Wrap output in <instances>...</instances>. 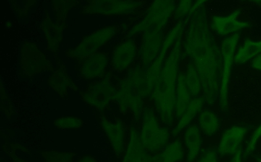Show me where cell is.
<instances>
[{
	"mask_svg": "<svg viewBox=\"0 0 261 162\" xmlns=\"http://www.w3.org/2000/svg\"><path fill=\"white\" fill-rule=\"evenodd\" d=\"M205 3L199 0L193 4L183 48L198 72L205 103L213 105L220 94L223 58L209 29Z\"/></svg>",
	"mask_w": 261,
	"mask_h": 162,
	"instance_id": "1",
	"label": "cell"
},
{
	"mask_svg": "<svg viewBox=\"0 0 261 162\" xmlns=\"http://www.w3.org/2000/svg\"><path fill=\"white\" fill-rule=\"evenodd\" d=\"M182 35L176 40L171 53L165 60L150 95L155 109L160 115V121L165 126H172L174 121L176 86L182 48Z\"/></svg>",
	"mask_w": 261,
	"mask_h": 162,
	"instance_id": "2",
	"label": "cell"
},
{
	"mask_svg": "<svg viewBox=\"0 0 261 162\" xmlns=\"http://www.w3.org/2000/svg\"><path fill=\"white\" fill-rule=\"evenodd\" d=\"M116 93L113 103L119 107L121 114L131 112L134 121L138 122L142 118L144 100L150 97L152 90L147 79V70L140 64L131 67L127 75L116 84Z\"/></svg>",
	"mask_w": 261,
	"mask_h": 162,
	"instance_id": "3",
	"label": "cell"
},
{
	"mask_svg": "<svg viewBox=\"0 0 261 162\" xmlns=\"http://www.w3.org/2000/svg\"><path fill=\"white\" fill-rule=\"evenodd\" d=\"M142 118L139 136L142 146L148 153H158L168 145L171 132L168 127L160 126L155 111L150 107L144 108Z\"/></svg>",
	"mask_w": 261,
	"mask_h": 162,
	"instance_id": "4",
	"label": "cell"
},
{
	"mask_svg": "<svg viewBox=\"0 0 261 162\" xmlns=\"http://www.w3.org/2000/svg\"><path fill=\"white\" fill-rule=\"evenodd\" d=\"M120 31L121 27L119 24H111L97 29L95 32L83 37L82 40L74 48L68 49L65 53L66 56L75 60V61L90 57L114 38Z\"/></svg>",
	"mask_w": 261,
	"mask_h": 162,
	"instance_id": "5",
	"label": "cell"
},
{
	"mask_svg": "<svg viewBox=\"0 0 261 162\" xmlns=\"http://www.w3.org/2000/svg\"><path fill=\"white\" fill-rule=\"evenodd\" d=\"M113 72L109 71L106 77L99 80L92 81L85 90L79 92L83 101L95 108L98 114L105 113L111 103L114 101L116 85L113 83Z\"/></svg>",
	"mask_w": 261,
	"mask_h": 162,
	"instance_id": "6",
	"label": "cell"
},
{
	"mask_svg": "<svg viewBox=\"0 0 261 162\" xmlns=\"http://www.w3.org/2000/svg\"><path fill=\"white\" fill-rule=\"evenodd\" d=\"M144 3L131 0H87L81 8V14L105 17L130 15L143 7Z\"/></svg>",
	"mask_w": 261,
	"mask_h": 162,
	"instance_id": "7",
	"label": "cell"
},
{
	"mask_svg": "<svg viewBox=\"0 0 261 162\" xmlns=\"http://www.w3.org/2000/svg\"><path fill=\"white\" fill-rule=\"evenodd\" d=\"M241 38V33H235L231 36L225 38L222 41V67L221 82H220V94H219V107L223 113L228 111V88L231 79V70L234 61L235 52L238 42Z\"/></svg>",
	"mask_w": 261,
	"mask_h": 162,
	"instance_id": "8",
	"label": "cell"
},
{
	"mask_svg": "<svg viewBox=\"0 0 261 162\" xmlns=\"http://www.w3.org/2000/svg\"><path fill=\"white\" fill-rule=\"evenodd\" d=\"M20 74L32 79L43 72H54L53 63L33 42H25L20 50Z\"/></svg>",
	"mask_w": 261,
	"mask_h": 162,
	"instance_id": "9",
	"label": "cell"
},
{
	"mask_svg": "<svg viewBox=\"0 0 261 162\" xmlns=\"http://www.w3.org/2000/svg\"><path fill=\"white\" fill-rule=\"evenodd\" d=\"M176 7V3L174 1H153L146 11L143 18L128 31L126 36L133 38L159 24H168L174 14Z\"/></svg>",
	"mask_w": 261,
	"mask_h": 162,
	"instance_id": "10",
	"label": "cell"
},
{
	"mask_svg": "<svg viewBox=\"0 0 261 162\" xmlns=\"http://www.w3.org/2000/svg\"><path fill=\"white\" fill-rule=\"evenodd\" d=\"M167 24H161L142 33L139 58L140 65L147 70L153 64L161 51L164 40V28Z\"/></svg>",
	"mask_w": 261,
	"mask_h": 162,
	"instance_id": "11",
	"label": "cell"
},
{
	"mask_svg": "<svg viewBox=\"0 0 261 162\" xmlns=\"http://www.w3.org/2000/svg\"><path fill=\"white\" fill-rule=\"evenodd\" d=\"M139 56V48L134 37H125L115 45L111 53L110 67L112 72L121 74L130 69Z\"/></svg>",
	"mask_w": 261,
	"mask_h": 162,
	"instance_id": "12",
	"label": "cell"
},
{
	"mask_svg": "<svg viewBox=\"0 0 261 162\" xmlns=\"http://www.w3.org/2000/svg\"><path fill=\"white\" fill-rule=\"evenodd\" d=\"M99 122L116 158L124 157L128 143L126 144V126L122 120L116 118L115 121L112 122L107 118L105 113H101L99 114Z\"/></svg>",
	"mask_w": 261,
	"mask_h": 162,
	"instance_id": "13",
	"label": "cell"
},
{
	"mask_svg": "<svg viewBox=\"0 0 261 162\" xmlns=\"http://www.w3.org/2000/svg\"><path fill=\"white\" fill-rule=\"evenodd\" d=\"M110 62L109 53L98 51L90 57L76 61V69L79 71V77L84 80H99L108 74Z\"/></svg>",
	"mask_w": 261,
	"mask_h": 162,
	"instance_id": "14",
	"label": "cell"
},
{
	"mask_svg": "<svg viewBox=\"0 0 261 162\" xmlns=\"http://www.w3.org/2000/svg\"><path fill=\"white\" fill-rule=\"evenodd\" d=\"M184 30V21H179L175 25V27L170 31L167 37H165L161 51H160L158 57L155 60L153 64L147 70V79H148L149 85L151 87L152 90H153L155 82H156L157 79L160 76L164 64H165L168 50L171 48L172 45L174 44L177 38L181 35H182Z\"/></svg>",
	"mask_w": 261,
	"mask_h": 162,
	"instance_id": "15",
	"label": "cell"
},
{
	"mask_svg": "<svg viewBox=\"0 0 261 162\" xmlns=\"http://www.w3.org/2000/svg\"><path fill=\"white\" fill-rule=\"evenodd\" d=\"M241 13V9H237L227 16H213L211 22L212 29L220 36H227L249 28L252 26L250 22L239 19Z\"/></svg>",
	"mask_w": 261,
	"mask_h": 162,
	"instance_id": "16",
	"label": "cell"
},
{
	"mask_svg": "<svg viewBox=\"0 0 261 162\" xmlns=\"http://www.w3.org/2000/svg\"><path fill=\"white\" fill-rule=\"evenodd\" d=\"M56 61L57 69L48 77L47 85L59 96L61 98L65 99L68 97V90L72 89L74 92H79V88L73 81L72 77L68 74L66 65L63 64L59 57L55 58Z\"/></svg>",
	"mask_w": 261,
	"mask_h": 162,
	"instance_id": "17",
	"label": "cell"
},
{
	"mask_svg": "<svg viewBox=\"0 0 261 162\" xmlns=\"http://www.w3.org/2000/svg\"><path fill=\"white\" fill-rule=\"evenodd\" d=\"M247 126L234 125L225 129L222 134L217 152L220 155H234L239 151L240 147L249 132Z\"/></svg>",
	"mask_w": 261,
	"mask_h": 162,
	"instance_id": "18",
	"label": "cell"
},
{
	"mask_svg": "<svg viewBox=\"0 0 261 162\" xmlns=\"http://www.w3.org/2000/svg\"><path fill=\"white\" fill-rule=\"evenodd\" d=\"M40 27L44 34L47 50L54 54L55 58H58L60 48L63 40V32L68 26L56 24L51 19L49 12L47 11Z\"/></svg>",
	"mask_w": 261,
	"mask_h": 162,
	"instance_id": "19",
	"label": "cell"
},
{
	"mask_svg": "<svg viewBox=\"0 0 261 162\" xmlns=\"http://www.w3.org/2000/svg\"><path fill=\"white\" fill-rule=\"evenodd\" d=\"M121 162H153V155L144 148L139 132L134 126L129 130L127 147Z\"/></svg>",
	"mask_w": 261,
	"mask_h": 162,
	"instance_id": "20",
	"label": "cell"
},
{
	"mask_svg": "<svg viewBox=\"0 0 261 162\" xmlns=\"http://www.w3.org/2000/svg\"><path fill=\"white\" fill-rule=\"evenodd\" d=\"M184 142L187 148V162H194L202 150V140L201 130L197 125H191L186 129Z\"/></svg>",
	"mask_w": 261,
	"mask_h": 162,
	"instance_id": "21",
	"label": "cell"
},
{
	"mask_svg": "<svg viewBox=\"0 0 261 162\" xmlns=\"http://www.w3.org/2000/svg\"><path fill=\"white\" fill-rule=\"evenodd\" d=\"M205 102L203 97H197L191 100V103L185 111L184 114L179 119V122L176 127L172 131V135L176 137L180 134L192 122L193 120L200 112Z\"/></svg>",
	"mask_w": 261,
	"mask_h": 162,
	"instance_id": "22",
	"label": "cell"
},
{
	"mask_svg": "<svg viewBox=\"0 0 261 162\" xmlns=\"http://www.w3.org/2000/svg\"><path fill=\"white\" fill-rule=\"evenodd\" d=\"M185 158V151L182 143L176 139L168 144L162 151L153 155V162H179Z\"/></svg>",
	"mask_w": 261,
	"mask_h": 162,
	"instance_id": "23",
	"label": "cell"
},
{
	"mask_svg": "<svg viewBox=\"0 0 261 162\" xmlns=\"http://www.w3.org/2000/svg\"><path fill=\"white\" fill-rule=\"evenodd\" d=\"M191 96L186 84L185 75L179 74L176 86V103H175V114L178 119L184 114L191 102Z\"/></svg>",
	"mask_w": 261,
	"mask_h": 162,
	"instance_id": "24",
	"label": "cell"
},
{
	"mask_svg": "<svg viewBox=\"0 0 261 162\" xmlns=\"http://www.w3.org/2000/svg\"><path fill=\"white\" fill-rule=\"evenodd\" d=\"M261 54V40L254 41L252 39L246 38L242 46L238 49L235 53L234 62L238 64H243L252 58Z\"/></svg>",
	"mask_w": 261,
	"mask_h": 162,
	"instance_id": "25",
	"label": "cell"
},
{
	"mask_svg": "<svg viewBox=\"0 0 261 162\" xmlns=\"http://www.w3.org/2000/svg\"><path fill=\"white\" fill-rule=\"evenodd\" d=\"M199 129L207 137H213L220 130V118L213 111L204 110L199 117Z\"/></svg>",
	"mask_w": 261,
	"mask_h": 162,
	"instance_id": "26",
	"label": "cell"
},
{
	"mask_svg": "<svg viewBox=\"0 0 261 162\" xmlns=\"http://www.w3.org/2000/svg\"><path fill=\"white\" fill-rule=\"evenodd\" d=\"M81 3L77 0H53L51 1L53 9L55 14V22L61 25L68 26L66 22L69 11L77 7Z\"/></svg>",
	"mask_w": 261,
	"mask_h": 162,
	"instance_id": "27",
	"label": "cell"
},
{
	"mask_svg": "<svg viewBox=\"0 0 261 162\" xmlns=\"http://www.w3.org/2000/svg\"><path fill=\"white\" fill-rule=\"evenodd\" d=\"M185 79H186V85H187L191 96L194 97H199V94L202 90V83H201V79L198 72L192 61H190L189 64H188Z\"/></svg>",
	"mask_w": 261,
	"mask_h": 162,
	"instance_id": "28",
	"label": "cell"
},
{
	"mask_svg": "<svg viewBox=\"0 0 261 162\" xmlns=\"http://www.w3.org/2000/svg\"><path fill=\"white\" fill-rule=\"evenodd\" d=\"M3 149L14 162H28L25 155H31L30 150L20 144H4Z\"/></svg>",
	"mask_w": 261,
	"mask_h": 162,
	"instance_id": "29",
	"label": "cell"
},
{
	"mask_svg": "<svg viewBox=\"0 0 261 162\" xmlns=\"http://www.w3.org/2000/svg\"><path fill=\"white\" fill-rule=\"evenodd\" d=\"M53 124L61 130H79L84 125V120L76 116L59 117L55 120Z\"/></svg>",
	"mask_w": 261,
	"mask_h": 162,
	"instance_id": "30",
	"label": "cell"
},
{
	"mask_svg": "<svg viewBox=\"0 0 261 162\" xmlns=\"http://www.w3.org/2000/svg\"><path fill=\"white\" fill-rule=\"evenodd\" d=\"M45 162H73L77 153L69 151H58V150H47L39 152Z\"/></svg>",
	"mask_w": 261,
	"mask_h": 162,
	"instance_id": "31",
	"label": "cell"
},
{
	"mask_svg": "<svg viewBox=\"0 0 261 162\" xmlns=\"http://www.w3.org/2000/svg\"><path fill=\"white\" fill-rule=\"evenodd\" d=\"M13 9L19 18H24L29 14V11L36 6V0H11Z\"/></svg>",
	"mask_w": 261,
	"mask_h": 162,
	"instance_id": "32",
	"label": "cell"
},
{
	"mask_svg": "<svg viewBox=\"0 0 261 162\" xmlns=\"http://www.w3.org/2000/svg\"><path fill=\"white\" fill-rule=\"evenodd\" d=\"M193 3L191 0H182L179 2L176 5V9H175L174 19L176 20L182 21L183 19L190 14L191 12V8H192Z\"/></svg>",
	"mask_w": 261,
	"mask_h": 162,
	"instance_id": "33",
	"label": "cell"
},
{
	"mask_svg": "<svg viewBox=\"0 0 261 162\" xmlns=\"http://www.w3.org/2000/svg\"><path fill=\"white\" fill-rule=\"evenodd\" d=\"M0 96H1V107L2 111L5 114L6 118L9 119L14 114V107L11 100H9L7 94L6 92V89L3 86V81L1 80V91H0Z\"/></svg>",
	"mask_w": 261,
	"mask_h": 162,
	"instance_id": "34",
	"label": "cell"
},
{
	"mask_svg": "<svg viewBox=\"0 0 261 162\" xmlns=\"http://www.w3.org/2000/svg\"><path fill=\"white\" fill-rule=\"evenodd\" d=\"M261 139V123L260 124L257 126V129H255L253 132L252 136L249 138L248 142L247 145H246V150H245L244 155L245 156H249L252 155L257 147V143Z\"/></svg>",
	"mask_w": 261,
	"mask_h": 162,
	"instance_id": "35",
	"label": "cell"
},
{
	"mask_svg": "<svg viewBox=\"0 0 261 162\" xmlns=\"http://www.w3.org/2000/svg\"><path fill=\"white\" fill-rule=\"evenodd\" d=\"M197 162H217L216 150L214 148L205 150Z\"/></svg>",
	"mask_w": 261,
	"mask_h": 162,
	"instance_id": "36",
	"label": "cell"
},
{
	"mask_svg": "<svg viewBox=\"0 0 261 162\" xmlns=\"http://www.w3.org/2000/svg\"><path fill=\"white\" fill-rule=\"evenodd\" d=\"M76 162H98V160L95 158V157L92 156V155H89V154H87V155H82L79 160H77Z\"/></svg>",
	"mask_w": 261,
	"mask_h": 162,
	"instance_id": "37",
	"label": "cell"
},
{
	"mask_svg": "<svg viewBox=\"0 0 261 162\" xmlns=\"http://www.w3.org/2000/svg\"><path fill=\"white\" fill-rule=\"evenodd\" d=\"M252 67L261 72V54L253 59Z\"/></svg>",
	"mask_w": 261,
	"mask_h": 162,
	"instance_id": "38",
	"label": "cell"
},
{
	"mask_svg": "<svg viewBox=\"0 0 261 162\" xmlns=\"http://www.w3.org/2000/svg\"><path fill=\"white\" fill-rule=\"evenodd\" d=\"M243 155H242V150L240 149L239 151L238 152L233 158H231V162H243Z\"/></svg>",
	"mask_w": 261,
	"mask_h": 162,
	"instance_id": "39",
	"label": "cell"
},
{
	"mask_svg": "<svg viewBox=\"0 0 261 162\" xmlns=\"http://www.w3.org/2000/svg\"><path fill=\"white\" fill-rule=\"evenodd\" d=\"M254 158L256 162H261L260 155H254Z\"/></svg>",
	"mask_w": 261,
	"mask_h": 162,
	"instance_id": "40",
	"label": "cell"
},
{
	"mask_svg": "<svg viewBox=\"0 0 261 162\" xmlns=\"http://www.w3.org/2000/svg\"><path fill=\"white\" fill-rule=\"evenodd\" d=\"M254 3L257 5H261V1H254Z\"/></svg>",
	"mask_w": 261,
	"mask_h": 162,
	"instance_id": "41",
	"label": "cell"
}]
</instances>
